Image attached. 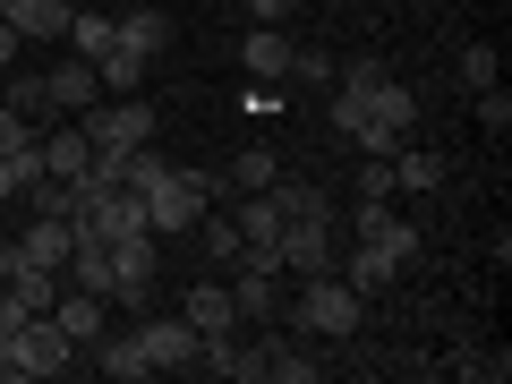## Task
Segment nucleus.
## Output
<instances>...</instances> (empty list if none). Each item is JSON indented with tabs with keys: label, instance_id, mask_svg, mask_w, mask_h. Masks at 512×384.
Instances as JSON below:
<instances>
[{
	"label": "nucleus",
	"instance_id": "2f4dec72",
	"mask_svg": "<svg viewBox=\"0 0 512 384\" xmlns=\"http://www.w3.org/2000/svg\"><path fill=\"white\" fill-rule=\"evenodd\" d=\"M26 316H35V308H26L18 291H0V350H9V342H18V333H26Z\"/></svg>",
	"mask_w": 512,
	"mask_h": 384
},
{
	"label": "nucleus",
	"instance_id": "a211bd4d",
	"mask_svg": "<svg viewBox=\"0 0 512 384\" xmlns=\"http://www.w3.org/2000/svg\"><path fill=\"white\" fill-rule=\"evenodd\" d=\"M231 222H239V239H248V248H274V239H282V214H274V197H265V188L231 197Z\"/></svg>",
	"mask_w": 512,
	"mask_h": 384
},
{
	"label": "nucleus",
	"instance_id": "c756f323",
	"mask_svg": "<svg viewBox=\"0 0 512 384\" xmlns=\"http://www.w3.org/2000/svg\"><path fill=\"white\" fill-rule=\"evenodd\" d=\"M478 128H487V137H504V128H512V94H504V86L478 94Z\"/></svg>",
	"mask_w": 512,
	"mask_h": 384
},
{
	"label": "nucleus",
	"instance_id": "412c9836",
	"mask_svg": "<svg viewBox=\"0 0 512 384\" xmlns=\"http://www.w3.org/2000/svg\"><path fill=\"white\" fill-rule=\"evenodd\" d=\"M146 69H154V60H146V52H128V43H111V52L94 60V77H103V86H120V94L146 86Z\"/></svg>",
	"mask_w": 512,
	"mask_h": 384
},
{
	"label": "nucleus",
	"instance_id": "39448f33",
	"mask_svg": "<svg viewBox=\"0 0 512 384\" xmlns=\"http://www.w3.org/2000/svg\"><path fill=\"white\" fill-rule=\"evenodd\" d=\"M282 274H333V214H299L282 222Z\"/></svg>",
	"mask_w": 512,
	"mask_h": 384
},
{
	"label": "nucleus",
	"instance_id": "423d86ee",
	"mask_svg": "<svg viewBox=\"0 0 512 384\" xmlns=\"http://www.w3.org/2000/svg\"><path fill=\"white\" fill-rule=\"evenodd\" d=\"M111 299H120V308H146L154 299V231L111 239Z\"/></svg>",
	"mask_w": 512,
	"mask_h": 384
},
{
	"label": "nucleus",
	"instance_id": "7ed1b4c3",
	"mask_svg": "<svg viewBox=\"0 0 512 384\" xmlns=\"http://www.w3.org/2000/svg\"><path fill=\"white\" fill-rule=\"evenodd\" d=\"M0 359H9V384H18V376H69V367H77V342L52 325V308H43V316H26V333L0 350Z\"/></svg>",
	"mask_w": 512,
	"mask_h": 384
},
{
	"label": "nucleus",
	"instance_id": "6ab92c4d",
	"mask_svg": "<svg viewBox=\"0 0 512 384\" xmlns=\"http://www.w3.org/2000/svg\"><path fill=\"white\" fill-rule=\"evenodd\" d=\"M265 197H274L282 222H299V214H333L325 188H316V180H291V171H274V180H265Z\"/></svg>",
	"mask_w": 512,
	"mask_h": 384
},
{
	"label": "nucleus",
	"instance_id": "dca6fc26",
	"mask_svg": "<svg viewBox=\"0 0 512 384\" xmlns=\"http://www.w3.org/2000/svg\"><path fill=\"white\" fill-rule=\"evenodd\" d=\"M0 18L18 26L26 43H52V35H69V18H77V9H69V0H9Z\"/></svg>",
	"mask_w": 512,
	"mask_h": 384
},
{
	"label": "nucleus",
	"instance_id": "4c0bfd02",
	"mask_svg": "<svg viewBox=\"0 0 512 384\" xmlns=\"http://www.w3.org/2000/svg\"><path fill=\"white\" fill-rule=\"evenodd\" d=\"M120 9H128V0H120Z\"/></svg>",
	"mask_w": 512,
	"mask_h": 384
},
{
	"label": "nucleus",
	"instance_id": "f03ea898",
	"mask_svg": "<svg viewBox=\"0 0 512 384\" xmlns=\"http://www.w3.org/2000/svg\"><path fill=\"white\" fill-rule=\"evenodd\" d=\"M77 128H86L94 154H137V146H154V103L146 94H111V103H94Z\"/></svg>",
	"mask_w": 512,
	"mask_h": 384
},
{
	"label": "nucleus",
	"instance_id": "393cba45",
	"mask_svg": "<svg viewBox=\"0 0 512 384\" xmlns=\"http://www.w3.org/2000/svg\"><path fill=\"white\" fill-rule=\"evenodd\" d=\"M342 282H350V291H384V282H393V265H384V256L367 248V239H350V265H342Z\"/></svg>",
	"mask_w": 512,
	"mask_h": 384
},
{
	"label": "nucleus",
	"instance_id": "2eb2a0df",
	"mask_svg": "<svg viewBox=\"0 0 512 384\" xmlns=\"http://www.w3.org/2000/svg\"><path fill=\"white\" fill-rule=\"evenodd\" d=\"M256 350H265V384H316V376H325V359H308L291 333H265Z\"/></svg>",
	"mask_w": 512,
	"mask_h": 384
},
{
	"label": "nucleus",
	"instance_id": "72a5a7b5",
	"mask_svg": "<svg viewBox=\"0 0 512 384\" xmlns=\"http://www.w3.org/2000/svg\"><path fill=\"white\" fill-rule=\"evenodd\" d=\"M248 9H256L265 26H282V18H291V0H248Z\"/></svg>",
	"mask_w": 512,
	"mask_h": 384
},
{
	"label": "nucleus",
	"instance_id": "9d476101",
	"mask_svg": "<svg viewBox=\"0 0 512 384\" xmlns=\"http://www.w3.org/2000/svg\"><path fill=\"white\" fill-rule=\"evenodd\" d=\"M180 316H188V325H197V342H214V333H239V299H231V282H197V291H188L180 299Z\"/></svg>",
	"mask_w": 512,
	"mask_h": 384
},
{
	"label": "nucleus",
	"instance_id": "f704fd0d",
	"mask_svg": "<svg viewBox=\"0 0 512 384\" xmlns=\"http://www.w3.org/2000/svg\"><path fill=\"white\" fill-rule=\"evenodd\" d=\"M9 197H18V171H9V163H0V205H9Z\"/></svg>",
	"mask_w": 512,
	"mask_h": 384
},
{
	"label": "nucleus",
	"instance_id": "cd10ccee",
	"mask_svg": "<svg viewBox=\"0 0 512 384\" xmlns=\"http://www.w3.org/2000/svg\"><path fill=\"white\" fill-rule=\"evenodd\" d=\"M274 180V154H239L231 163V197H248V188H265Z\"/></svg>",
	"mask_w": 512,
	"mask_h": 384
},
{
	"label": "nucleus",
	"instance_id": "4be33fe9",
	"mask_svg": "<svg viewBox=\"0 0 512 384\" xmlns=\"http://www.w3.org/2000/svg\"><path fill=\"white\" fill-rule=\"evenodd\" d=\"M0 282H9V291H18L26 299V308H52V299H60V274H43V265H0Z\"/></svg>",
	"mask_w": 512,
	"mask_h": 384
},
{
	"label": "nucleus",
	"instance_id": "6e6552de",
	"mask_svg": "<svg viewBox=\"0 0 512 384\" xmlns=\"http://www.w3.org/2000/svg\"><path fill=\"white\" fill-rule=\"evenodd\" d=\"M128 333H137L146 367H197V325L188 316H146V325H128Z\"/></svg>",
	"mask_w": 512,
	"mask_h": 384
},
{
	"label": "nucleus",
	"instance_id": "c9c22d12",
	"mask_svg": "<svg viewBox=\"0 0 512 384\" xmlns=\"http://www.w3.org/2000/svg\"><path fill=\"white\" fill-rule=\"evenodd\" d=\"M0 384H9V359H0Z\"/></svg>",
	"mask_w": 512,
	"mask_h": 384
},
{
	"label": "nucleus",
	"instance_id": "5701e85b",
	"mask_svg": "<svg viewBox=\"0 0 512 384\" xmlns=\"http://www.w3.org/2000/svg\"><path fill=\"white\" fill-rule=\"evenodd\" d=\"M393 188H419V197H427V188H444V154L402 146V154H393Z\"/></svg>",
	"mask_w": 512,
	"mask_h": 384
},
{
	"label": "nucleus",
	"instance_id": "c85d7f7f",
	"mask_svg": "<svg viewBox=\"0 0 512 384\" xmlns=\"http://www.w3.org/2000/svg\"><path fill=\"white\" fill-rule=\"evenodd\" d=\"M461 376H470V384H487V376L504 384V376H512V359H504V350H461Z\"/></svg>",
	"mask_w": 512,
	"mask_h": 384
},
{
	"label": "nucleus",
	"instance_id": "ddd939ff",
	"mask_svg": "<svg viewBox=\"0 0 512 384\" xmlns=\"http://www.w3.org/2000/svg\"><path fill=\"white\" fill-rule=\"evenodd\" d=\"M291 52H299V43L282 35V26H256V35L239 43V69H248V77H265V86H274V77H291Z\"/></svg>",
	"mask_w": 512,
	"mask_h": 384
},
{
	"label": "nucleus",
	"instance_id": "9b49d317",
	"mask_svg": "<svg viewBox=\"0 0 512 384\" xmlns=\"http://www.w3.org/2000/svg\"><path fill=\"white\" fill-rule=\"evenodd\" d=\"M77 222H86V231H103V239H137V231H154V222H146V197H137V188H111V197H94Z\"/></svg>",
	"mask_w": 512,
	"mask_h": 384
},
{
	"label": "nucleus",
	"instance_id": "a878e982",
	"mask_svg": "<svg viewBox=\"0 0 512 384\" xmlns=\"http://www.w3.org/2000/svg\"><path fill=\"white\" fill-rule=\"evenodd\" d=\"M111 43H120V35H111V18H69V52L77 60H103Z\"/></svg>",
	"mask_w": 512,
	"mask_h": 384
},
{
	"label": "nucleus",
	"instance_id": "f3484780",
	"mask_svg": "<svg viewBox=\"0 0 512 384\" xmlns=\"http://www.w3.org/2000/svg\"><path fill=\"white\" fill-rule=\"evenodd\" d=\"M231 299H239V325H274L282 316V274H231Z\"/></svg>",
	"mask_w": 512,
	"mask_h": 384
},
{
	"label": "nucleus",
	"instance_id": "b1692460",
	"mask_svg": "<svg viewBox=\"0 0 512 384\" xmlns=\"http://www.w3.org/2000/svg\"><path fill=\"white\" fill-rule=\"evenodd\" d=\"M0 103L26 111V120H43V111H52V94H43V77H35V69H9V77H0Z\"/></svg>",
	"mask_w": 512,
	"mask_h": 384
},
{
	"label": "nucleus",
	"instance_id": "f257e3e1",
	"mask_svg": "<svg viewBox=\"0 0 512 384\" xmlns=\"http://www.w3.org/2000/svg\"><path fill=\"white\" fill-rule=\"evenodd\" d=\"M359 308H367V291H350L342 274H308L299 299H291V333L299 342H350L359 333Z\"/></svg>",
	"mask_w": 512,
	"mask_h": 384
},
{
	"label": "nucleus",
	"instance_id": "1a4fd4ad",
	"mask_svg": "<svg viewBox=\"0 0 512 384\" xmlns=\"http://www.w3.org/2000/svg\"><path fill=\"white\" fill-rule=\"evenodd\" d=\"M52 325L69 333V342H77V359H86V350H94V333L111 325V316H103V291H77V282H60V299H52Z\"/></svg>",
	"mask_w": 512,
	"mask_h": 384
},
{
	"label": "nucleus",
	"instance_id": "7c9ffc66",
	"mask_svg": "<svg viewBox=\"0 0 512 384\" xmlns=\"http://www.w3.org/2000/svg\"><path fill=\"white\" fill-rule=\"evenodd\" d=\"M333 69H342L333 52H291V77H299V86H333Z\"/></svg>",
	"mask_w": 512,
	"mask_h": 384
},
{
	"label": "nucleus",
	"instance_id": "20e7f679",
	"mask_svg": "<svg viewBox=\"0 0 512 384\" xmlns=\"http://www.w3.org/2000/svg\"><path fill=\"white\" fill-rule=\"evenodd\" d=\"M350 239H367V248H376L393 274H410V265H419V222H402L384 197H359V214H350Z\"/></svg>",
	"mask_w": 512,
	"mask_h": 384
},
{
	"label": "nucleus",
	"instance_id": "4468645a",
	"mask_svg": "<svg viewBox=\"0 0 512 384\" xmlns=\"http://www.w3.org/2000/svg\"><path fill=\"white\" fill-rule=\"evenodd\" d=\"M86 359L103 367L111 384H137V376H154V367H146V350H137V333H111V325L94 333V350H86Z\"/></svg>",
	"mask_w": 512,
	"mask_h": 384
},
{
	"label": "nucleus",
	"instance_id": "473e14b6",
	"mask_svg": "<svg viewBox=\"0 0 512 384\" xmlns=\"http://www.w3.org/2000/svg\"><path fill=\"white\" fill-rule=\"evenodd\" d=\"M359 197H393V163H376V154H359Z\"/></svg>",
	"mask_w": 512,
	"mask_h": 384
},
{
	"label": "nucleus",
	"instance_id": "f8f14e48",
	"mask_svg": "<svg viewBox=\"0 0 512 384\" xmlns=\"http://www.w3.org/2000/svg\"><path fill=\"white\" fill-rule=\"evenodd\" d=\"M43 94H52V111H69V120H86V111L103 103V77H94V60H60V69L43 77Z\"/></svg>",
	"mask_w": 512,
	"mask_h": 384
},
{
	"label": "nucleus",
	"instance_id": "bb28decb",
	"mask_svg": "<svg viewBox=\"0 0 512 384\" xmlns=\"http://www.w3.org/2000/svg\"><path fill=\"white\" fill-rule=\"evenodd\" d=\"M461 86H470V94L504 86V77H495V52H487V43H470V52H461Z\"/></svg>",
	"mask_w": 512,
	"mask_h": 384
},
{
	"label": "nucleus",
	"instance_id": "aec40b11",
	"mask_svg": "<svg viewBox=\"0 0 512 384\" xmlns=\"http://www.w3.org/2000/svg\"><path fill=\"white\" fill-rule=\"evenodd\" d=\"M111 35H120V43H128V52H146V60H154V52H163V43H171V26H163V18H154L146 0H128L120 18H111Z\"/></svg>",
	"mask_w": 512,
	"mask_h": 384
},
{
	"label": "nucleus",
	"instance_id": "0eeeda50",
	"mask_svg": "<svg viewBox=\"0 0 512 384\" xmlns=\"http://www.w3.org/2000/svg\"><path fill=\"white\" fill-rule=\"evenodd\" d=\"M69 239H77V231H69L60 214H35L9 248H0V265H43V274H60V265H69Z\"/></svg>",
	"mask_w": 512,
	"mask_h": 384
},
{
	"label": "nucleus",
	"instance_id": "e433bc0d",
	"mask_svg": "<svg viewBox=\"0 0 512 384\" xmlns=\"http://www.w3.org/2000/svg\"><path fill=\"white\" fill-rule=\"evenodd\" d=\"M0 9H9V0H0Z\"/></svg>",
	"mask_w": 512,
	"mask_h": 384
}]
</instances>
